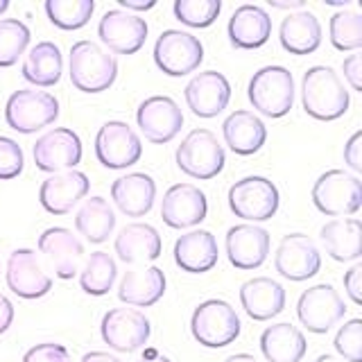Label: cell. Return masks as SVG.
Segmentation results:
<instances>
[{
    "label": "cell",
    "instance_id": "6da1fadb",
    "mask_svg": "<svg viewBox=\"0 0 362 362\" xmlns=\"http://www.w3.org/2000/svg\"><path fill=\"white\" fill-rule=\"evenodd\" d=\"M301 105L310 118L331 122L349 111V90L331 66H313L301 79Z\"/></svg>",
    "mask_w": 362,
    "mask_h": 362
},
{
    "label": "cell",
    "instance_id": "7a4b0ae2",
    "mask_svg": "<svg viewBox=\"0 0 362 362\" xmlns=\"http://www.w3.org/2000/svg\"><path fill=\"white\" fill-rule=\"evenodd\" d=\"M68 75H71L73 86L82 93H102L116 82L118 62L98 43L77 41L68 57Z\"/></svg>",
    "mask_w": 362,
    "mask_h": 362
},
{
    "label": "cell",
    "instance_id": "3957f363",
    "mask_svg": "<svg viewBox=\"0 0 362 362\" xmlns=\"http://www.w3.org/2000/svg\"><path fill=\"white\" fill-rule=\"evenodd\" d=\"M294 77L286 66H265L249 79L247 95L258 113L267 118L288 116L294 105Z\"/></svg>",
    "mask_w": 362,
    "mask_h": 362
},
{
    "label": "cell",
    "instance_id": "277c9868",
    "mask_svg": "<svg viewBox=\"0 0 362 362\" xmlns=\"http://www.w3.org/2000/svg\"><path fill=\"white\" fill-rule=\"evenodd\" d=\"M243 331L240 317L224 299L202 301L190 317V333L202 346L222 349L235 342Z\"/></svg>",
    "mask_w": 362,
    "mask_h": 362
},
{
    "label": "cell",
    "instance_id": "5b68a950",
    "mask_svg": "<svg viewBox=\"0 0 362 362\" xmlns=\"http://www.w3.org/2000/svg\"><path fill=\"white\" fill-rule=\"evenodd\" d=\"M175 158L181 173L199 181L218 177L226 163L224 147L211 129H192L177 147Z\"/></svg>",
    "mask_w": 362,
    "mask_h": 362
},
{
    "label": "cell",
    "instance_id": "8992f818",
    "mask_svg": "<svg viewBox=\"0 0 362 362\" xmlns=\"http://www.w3.org/2000/svg\"><path fill=\"white\" fill-rule=\"evenodd\" d=\"M59 118V102L48 90L21 88L9 95L5 120L18 134H37Z\"/></svg>",
    "mask_w": 362,
    "mask_h": 362
},
{
    "label": "cell",
    "instance_id": "52a82bcc",
    "mask_svg": "<svg viewBox=\"0 0 362 362\" xmlns=\"http://www.w3.org/2000/svg\"><path fill=\"white\" fill-rule=\"evenodd\" d=\"M229 209L235 218L247 220V224L272 220L279 211L281 195L279 188L267 177H245L229 188Z\"/></svg>",
    "mask_w": 362,
    "mask_h": 362
},
{
    "label": "cell",
    "instance_id": "ba28073f",
    "mask_svg": "<svg viewBox=\"0 0 362 362\" xmlns=\"http://www.w3.org/2000/svg\"><path fill=\"white\" fill-rule=\"evenodd\" d=\"M313 204L315 209L339 218V215H354L362 206V184L356 175L344 170H328L313 186Z\"/></svg>",
    "mask_w": 362,
    "mask_h": 362
},
{
    "label": "cell",
    "instance_id": "9c48e42d",
    "mask_svg": "<svg viewBox=\"0 0 362 362\" xmlns=\"http://www.w3.org/2000/svg\"><path fill=\"white\" fill-rule=\"evenodd\" d=\"M204 62V45L190 32L165 30L154 43V64L168 77L195 73Z\"/></svg>",
    "mask_w": 362,
    "mask_h": 362
},
{
    "label": "cell",
    "instance_id": "30bf717a",
    "mask_svg": "<svg viewBox=\"0 0 362 362\" xmlns=\"http://www.w3.org/2000/svg\"><path fill=\"white\" fill-rule=\"evenodd\" d=\"M346 315V303L331 283H320L301 292L297 301V317L305 331L326 335Z\"/></svg>",
    "mask_w": 362,
    "mask_h": 362
},
{
    "label": "cell",
    "instance_id": "8fae6325",
    "mask_svg": "<svg viewBox=\"0 0 362 362\" xmlns=\"http://www.w3.org/2000/svg\"><path fill=\"white\" fill-rule=\"evenodd\" d=\"M95 156L109 170H124L141 161L143 143L127 122L109 120L98 129L95 136Z\"/></svg>",
    "mask_w": 362,
    "mask_h": 362
},
{
    "label": "cell",
    "instance_id": "7c38bea8",
    "mask_svg": "<svg viewBox=\"0 0 362 362\" xmlns=\"http://www.w3.org/2000/svg\"><path fill=\"white\" fill-rule=\"evenodd\" d=\"M100 333L109 349L118 351V354H134L147 344L152 335V326L141 310L111 308L102 317Z\"/></svg>",
    "mask_w": 362,
    "mask_h": 362
},
{
    "label": "cell",
    "instance_id": "4fadbf2b",
    "mask_svg": "<svg viewBox=\"0 0 362 362\" xmlns=\"http://www.w3.org/2000/svg\"><path fill=\"white\" fill-rule=\"evenodd\" d=\"M82 139L68 127H54L37 139L32 147L34 163L41 173H64V170H75L82 161Z\"/></svg>",
    "mask_w": 362,
    "mask_h": 362
},
{
    "label": "cell",
    "instance_id": "5bb4252c",
    "mask_svg": "<svg viewBox=\"0 0 362 362\" xmlns=\"http://www.w3.org/2000/svg\"><path fill=\"white\" fill-rule=\"evenodd\" d=\"M136 124L145 141L165 145L175 141L184 127V113L170 95H152L141 102L139 111H136Z\"/></svg>",
    "mask_w": 362,
    "mask_h": 362
},
{
    "label": "cell",
    "instance_id": "9a60e30c",
    "mask_svg": "<svg viewBox=\"0 0 362 362\" xmlns=\"http://www.w3.org/2000/svg\"><path fill=\"white\" fill-rule=\"evenodd\" d=\"M276 272L288 281H308L322 269V254L313 238L303 233H288L281 238L274 254Z\"/></svg>",
    "mask_w": 362,
    "mask_h": 362
},
{
    "label": "cell",
    "instance_id": "2e32d148",
    "mask_svg": "<svg viewBox=\"0 0 362 362\" xmlns=\"http://www.w3.org/2000/svg\"><path fill=\"white\" fill-rule=\"evenodd\" d=\"M5 279L7 288L21 299H41L52 290V279L34 249H14L9 254Z\"/></svg>",
    "mask_w": 362,
    "mask_h": 362
},
{
    "label": "cell",
    "instance_id": "e0dca14e",
    "mask_svg": "<svg viewBox=\"0 0 362 362\" xmlns=\"http://www.w3.org/2000/svg\"><path fill=\"white\" fill-rule=\"evenodd\" d=\"M145 18L129 14L122 9H109L98 23V37L116 54H134L139 52L147 41Z\"/></svg>",
    "mask_w": 362,
    "mask_h": 362
},
{
    "label": "cell",
    "instance_id": "ac0fdd59",
    "mask_svg": "<svg viewBox=\"0 0 362 362\" xmlns=\"http://www.w3.org/2000/svg\"><path fill=\"white\" fill-rule=\"evenodd\" d=\"M209 202L204 190L192 184H175L161 199V218L170 229H190L206 220Z\"/></svg>",
    "mask_w": 362,
    "mask_h": 362
},
{
    "label": "cell",
    "instance_id": "d6986e66",
    "mask_svg": "<svg viewBox=\"0 0 362 362\" xmlns=\"http://www.w3.org/2000/svg\"><path fill=\"white\" fill-rule=\"evenodd\" d=\"M188 109L197 118H215L226 109L231 100V84L222 73L206 71L197 73L184 88Z\"/></svg>",
    "mask_w": 362,
    "mask_h": 362
},
{
    "label": "cell",
    "instance_id": "ffe728a7",
    "mask_svg": "<svg viewBox=\"0 0 362 362\" xmlns=\"http://www.w3.org/2000/svg\"><path fill=\"white\" fill-rule=\"evenodd\" d=\"M39 252L48 258L54 274L62 281H68L77 276L84 258V245L66 226H50L39 235Z\"/></svg>",
    "mask_w": 362,
    "mask_h": 362
},
{
    "label": "cell",
    "instance_id": "44dd1931",
    "mask_svg": "<svg viewBox=\"0 0 362 362\" xmlns=\"http://www.w3.org/2000/svg\"><path fill=\"white\" fill-rule=\"evenodd\" d=\"M226 256L235 269H256L269 256V231L258 224H235L226 231Z\"/></svg>",
    "mask_w": 362,
    "mask_h": 362
},
{
    "label": "cell",
    "instance_id": "7402d4cb",
    "mask_svg": "<svg viewBox=\"0 0 362 362\" xmlns=\"http://www.w3.org/2000/svg\"><path fill=\"white\" fill-rule=\"evenodd\" d=\"M90 181L79 170H64L48 177L39 188L41 206L52 215L71 213L79 202L88 195Z\"/></svg>",
    "mask_w": 362,
    "mask_h": 362
},
{
    "label": "cell",
    "instance_id": "603a6c76",
    "mask_svg": "<svg viewBox=\"0 0 362 362\" xmlns=\"http://www.w3.org/2000/svg\"><path fill=\"white\" fill-rule=\"evenodd\" d=\"M240 305L254 322H269L286 308V290L269 276H254L240 286Z\"/></svg>",
    "mask_w": 362,
    "mask_h": 362
},
{
    "label": "cell",
    "instance_id": "cb8c5ba5",
    "mask_svg": "<svg viewBox=\"0 0 362 362\" xmlns=\"http://www.w3.org/2000/svg\"><path fill=\"white\" fill-rule=\"evenodd\" d=\"M229 41L238 50L263 48L272 34V18L260 5H240L229 18Z\"/></svg>",
    "mask_w": 362,
    "mask_h": 362
},
{
    "label": "cell",
    "instance_id": "d4e9b609",
    "mask_svg": "<svg viewBox=\"0 0 362 362\" xmlns=\"http://www.w3.org/2000/svg\"><path fill=\"white\" fill-rule=\"evenodd\" d=\"M111 199L127 218H143L156 199V181L145 173H129L111 184Z\"/></svg>",
    "mask_w": 362,
    "mask_h": 362
},
{
    "label": "cell",
    "instance_id": "484cf974",
    "mask_svg": "<svg viewBox=\"0 0 362 362\" xmlns=\"http://www.w3.org/2000/svg\"><path fill=\"white\" fill-rule=\"evenodd\" d=\"M222 136L229 150L238 156H252L267 141V127L254 111L238 109L222 122Z\"/></svg>",
    "mask_w": 362,
    "mask_h": 362
},
{
    "label": "cell",
    "instance_id": "4316f807",
    "mask_svg": "<svg viewBox=\"0 0 362 362\" xmlns=\"http://www.w3.org/2000/svg\"><path fill=\"white\" fill-rule=\"evenodd\" d=\"M175 263L188 274H204L218 265L220 249L211 231H188L177 238L175 243Z\"/></svg>",
    "mask_w": 362,
    "mask_h": 362
},
{
    "label": "cell",
    "instance_id": "83f0119b",
    "mask_svg": "<svg viewBox=\"0 0 362 362\" xmlns=\"http://www.w3.org/2000/svg\"><path fill=\"white\" fill-rule=\"evenodd\" d=\"M165 294V274L161 267L129 269L118 286V299L136 308H150L156 301H161Z\"/></svg>",
    "mask_w": 362,
    "mask_h": 362
},
{
    "label": "cell",
    "instance_id": "f1b7e54d",
    "mask_svg": "<svg viewBox=\"0 0 362 362\" xmlns=\"http://www.w3.org/2000/svg\"><path fill=\"white\" fill-rule=\"evenodd\" d=\"M116 254L122 263H145V260H156L161 256V235L152 224L132 222L116 235Z\"/></svg>",
    "mask_w": 362,
    "mask_h": 362
},
{
    "label": "cell",
    "instance_id": "f546056e",
    "mask_svg": "<svg viewBox=\"0 0 362 362\" xmlns=\"http://www.w3.org/2000/svg\"><path fill=\"white\" fill-rule=\"evenodd\" d=\"M326 254L339 263H351L362 256V224L358 218H335L320 229Z\"/></svg>",
    "mask_w": 362,
    "mask_h": 362
},
{
    "label": "cell",
    "instance_id": "4dcf8cb0",
    "mask_svg": "<svg viewBox=\"0 0 362 362\" xmlns=\"http://www.w3.org/2000/svg\"><path fill=\"white\" fill-rule=\"evenodd\" d=\"M260 351L267 362H301L308 351V342L297 326L281 322L260 333Z\"/></svg>",
    "mask_w": 362,
    "mask_h": 362
},
{
    "label": "cell",
    "instance_id": "1f68e13d",
    "mask_svg": "<svg viewBox=\"0 0 362 362\" xmlns=\"http://www.w3.org/2000/svg\"><path fill=\"white\" fill-rule=\"evenodd\" d=\"M279 39L290 54H313L322 45V25L313 11H294L283 18Z\"/></svg>",
    "mask_w": 362,
    "mask_h": 362
},
{
    "label": "cell",
    "instance_id": "d6a6232c",
    "mask_svg": "<svg viewBox=\"0 0 362 362\" xmlns=\"http://www.w3.org/2000/svg\"><path fill=\"white\" fill-rule=\"evenodd\" d=\"M21 73H23V79L34 86H41V88L54 86L64 73V57H62L59 45H54L52 41L37 43L28 52Z\"/></svg>",
    "mask_w": 362,
    "mask_h": 362
},
{
    "label": "cell",
    "instance_id": "836d02e7",
    "mask_svg": "<svg viewBox=\"0 0 362 362\" xmlns=\"http://www.w3.org/2000/svg\"><path fill=\"white\" fill-rule=\"evenodd\" d=\"M75 229L93 245L107 243L116 229V213H113L111 204L100 195L86 197L75 215Z\"/></svg>",
    "mask_w": 362,
    "mask_h": 362
},
{
    "label": "cell",
    "instance_id": "e575fe53",
    "mask_svg": "<svg viewBox=\"0 0 362 362\" xmlns=\"http://www.w3.org/2000/svg\"><path fill=\"white\" fill-rule=\"evenodd\" d=\"M118 279L116 260L107 252H93L79 269V286L90 297H105Z\"/></svg>",
    "mask_w": 362,
    "mask_h": 362
},
{
    "label": "cell",
    "instance_id": "d590c367",
    "mask_svg": "<svg viewBox=\"0 0 362 362\" xmlns=\"http://www.w3.org/2000/svg\"><path fill=\"white\" fill-rule=\"evenodd\" d=\"M45 14L59 30H79L90 21L95 11L93 0H45Z\"/></svg>",
    "mask_w": 362,
    "mask_h": 362
},
{
    "label": "cell",
    "instance_id": "8d00e7d4",
    "mask_svg": "<svg viewBox=\"0 0 362 362\" xmlns=\"http://www.w3.org/2000/svg\"><path fill=\"white\" fill-rule=\"evenodd\" d=\"M331 43L339 52H358L362 48V16L358 11L342 9L331 16L328 23Z\"/></svg>",
    "mask_w": 362,
    "mask_h": 362
},
{
    "label": "cell",
    "instance_id": "74e56055",
    "mask_svg": "<svg viewBox=\"0 0 362 362\" xmlns=\"http://www.w3.org/2000/svg\"><path fill=\"white\" fill-rule=\"evenodd\" d=\"M30 28L18 18L0 21V68L14 66L30 45Z\"/></svg>",
    "mask_w": 362,
    "mask_h": 362
},
{
    "label": "cell",
    "instance_id": "f35d334b",
    "mask_svg": "<svg viewBox=\"0 0 362 362\" xmlns=\"http://www.w3.org/2000/svg\"><path fill=\"white\" fill-rule=\"evenodd\" d=\"M173 11L177 21L188 28H209L218 21L222 3L220 0H175Z\"/></svg>",
    "mask_w": 362,
    "mask_h": 362
},
{
    "label": "cell",
    "instance_id": "ab89813d",
    "mask_svg": "<svg viewBox=\"0 0 362 362\" xmlns=\"http://www.w3.org/2000/svg\"><path fill=\"white\" fill-rule=\"evenodd\" d=\"M333 346L346 362H362V320L356 317L339 326Z\"/></svg>",
    "mask_w": 362,
    "mask_h": 362
},
{
    "label": "cell",
    "instance_id": "60d3db41",
    "mask_svg": "<svg viewBox=\"0 0 362 362\" xmlns=\"http://www.w3.org/2000/svg\"><path fill=\"white\" fill-rule=\"evenodd\" d=\"M25 165V154L14 139L0 136V179H16Z\"/></svg>",
    "mask_w": 362,
    "mask_h": 362
},
{
    "label": "cell",
    "instance_id": "b9f144b4",
    "mask_svg": "<svg viewBox=\"0 0 362 362\" xmlns=\"http://www.w3.org/2000/svg\"><path fill=\"white\" fill-rule=\"evenodd\" d=\"M23 362H71V354L64 344H54V342H43L32 346Z\"/></svg>",
    "mask_w": 362,
    "mask_h": 362
},
{
    "label": "cell",
    "instance_id": "7bdbcfd3",
    "mask_svg": "<svg viewBox=\"0 0 362 362\" xmlns=\"http://www.w3.org/2000/svg\"><path fill=\"white\" fill-rule=\"evenodd\" d=\"M344 163L354 170L362 173V132H356L344 145Z\"/></svg>",
    "mask_w": 362,
    "mask_h": 362
},
{
    "label": "cell",
    "instance_id": "ee69618b",
    "mask_svg": "<svg viewBox=\"0 0 362 362\" xmlns=\"http://www.w3.org/2000/svg\"><path fill=\"white\" fill-rule=\"evenodd\" d=\"M342 71H344V79L349 82V86L360 93L362 90V57L358 52L349 54L342 64Z\"/></svg>",
    "mask_w": 362,
    "mask_h": 362
},
{
    "label": "cell",
    "instance_id": "f6af8a7d",
    "mask_svg": "<svg viewBox=\"0 0 362 362\" xmlns=\"http://www.w3.org/2000/svg\"><path fill=\"white\" fill-rule=\"evenodd\" d=\"M344 290L349 294V299L356 305L362 303V265H354L344 274Z\"/></svg>",
    "mask_w": 362,
    "mask_h": 362
},
{
    "label": "cell",
    "instance_id": "bcb514c9",
    "mask_svg": "<svg viewBox=\"0 0 362 362\" xmlns=\"http://www.w3.org/2000/svg\"><path fill=\"white\" fill-rule=\"evenodd\" d=\"M14 322V303H11L5 294H0V335Z\"/></svg>",
    "mask_w": 362,
    "mask_h": 362
},
{
    "label": "cell",
    "instance_id": "7dc6e473",
    "mask_svg": "<svg viewBox=\"0 0 362 362\" xmlns=\"http://www.w3.org/2000/svg\"><path fill=\"white\" fill-rule=\"evenodd\" d=\"M122 11H147L156 7V0H118Z\"/></svg>",
    "mask_w": 362,
    "mask_h": 362
},
{
    "label": "cell",
    "instance_id": "c3c4849f",
    "mask_svg": "<svg viewBox=\"0 0 362 362\" xmlns=\"http://www.w3.org/2000/svg\"><path fill=\"white\" fill-rule=\"evenodd\" d=\"M79 362H120V358L107 354V351H88Z\"/></svg>",
    "mask_w": 362,
    "mask_h": 362
},
{
    "label": "cell",
    "instance_id": "681fc988",
    "mask_svg": "<svg viewBox=\"0 0 362 362\" xmlns=\"http://www.w3.org/2000/svg\"><path fill=\"white\" fill-rule=\"evenodd\" d=\"M139 362H173V360L165 358V356H161L156 349H150V351H145V356H143Z\"/></svg>",
    "mask_w": 362,
    "mask_h": 362
},
{
    "label": "cell",
    "instance_id": "f907efd6",
    "mask_svg": "<svg viewBox=\"0 0 362 362\" xmlns=\"http://www.w3.org/2000/svg\"><path fill=\"white\" fill-rule=\"evenodd\" d=\"M269 7H274V9H301L303 3H301V0H290V3H279V0H269Z\"/></svg>",
    "mask_w": 362,
    "mask_h": 362
},
{
    "label": "cell",
    "instance_id": "816d5d0a",
    "mask_svg": "<svg viewBox=\"0 0 362 362\" xmlns=\"http://www.w3.org/2000/svg\"><path fill=\"white\" fill-rule=\"evenodd\" d=\"M224 362H258V360L249 354H235V356H229Z\"/></svg>",
    "mask_w": 362,
    "mask_h": 362
},
{
    "label": "cell",
    "instance_id": "f5cc1de1",
    "mask_svg": "<svg viewBox=\"0 0 362 362\" xmlns=\"http://www.w3.org/2000/svg\"><path fill=\"white\" fill-rule=\"evenodd\" d=\"M315 362H342L339 358H335V356H328V354H324V356H320Z\"/></svg>",
    "mask_w": 362,
    "mask_h": 362
},
{
    "label": "cell",
    "instance_id": "db71d44e",
    "mask_svg": "<svg viewBox=\"0 0 362 362\" xmlns=\"http://www.w3.org/2000/svg\"><path fill=\"white\" fill-rule=\"evenodd\" d=\"M7 9H9V0H0V16H3Z\"/></svg>",
    "mask_w": 362,
    "mask_h": 362
}]
</instances>
